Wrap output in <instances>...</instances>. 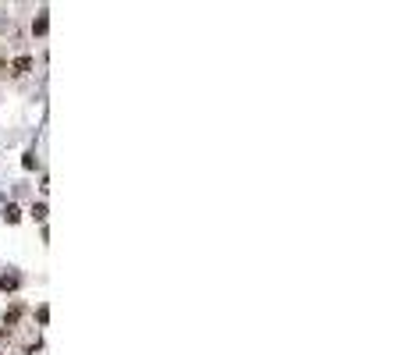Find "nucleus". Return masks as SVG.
<instances>
[{"mask_svg":"<svg viewBox=\"0 0 404 355\" xmlns=\"http://www.w3.org/2000/svg\"><path fill=\"white\" fill-rule=\"evenodd\" d=\"M4 220H7V224H18V220H22V210H18V206H7V210H4Z\"/></svg>","mask_w":404,"mask_h":355,"instance_id":"obj_2","label":"nucleus"},{"mask_svg":"<svg viewBox=\"0 0 404 355\" xmlns=\"http://www.w3.org/2000/svg\"><path fill=\"white\" fill-rule=\"evenodd\" d=\"M28 71H32V57H18L11 64V75H28Z\"/></svg>","mask_w":404,"mask_h":355,"instance_id":"obj_1","label":"nucleus"},{"mask_svg":"<svg viewBox=\"0 0 404 355\" xmlns=\"http://www.w3.org/2000/svg\"><path fill=\"white\" fill-rule=\"evenodd\" d=\"M18 284H22V280L14 277V274H11V277H0V288H4V291H14V288H18Z\"/></svg>","mask_w":404,"mask_h":355,"instance_id":"obj_3","label":"nucleus"},{"mask_svg":"<svg viewBox=\"0 0 404 355\" xmlns=\"http://www.w3.org/2000/svg\"><path fill=\"white\" fill-rule=\"evenodd\" d=\"M32 217H36V220H43V217H47V206H43V203H36V206H32Z\"/></svg>","mask_w":404,"mask_h":355,"instance_id":"obj_4","label":"nucleus"}]
</instances>
